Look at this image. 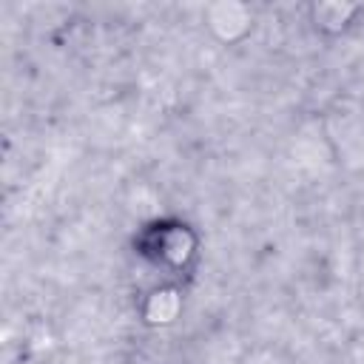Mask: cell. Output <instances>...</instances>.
Returning a JSON list of instances; mask_svg holds the SVG:
<instances>
[{
    "mask_svg": "<svg viewBox=\"0 0 364 364\" xmlns=\"http://www.w3.org/2000/svg\"><path fill=\"white\" fill-rule=\"evenodd\" d=\"M182 310H185V293L176 282H168V279L148 287L136 304L139 321L145 327H171L176 324Z\"/></svg>",
    "mask_w": 364,
    "mask_h": 364,
    "instance_id": "4",
    "label": "cell"
},
{
    "mask_svg": "<svg viewBox=\"0 0 364 364\" xmlns=\"http://www.w3.org/2000/svg\"><path fill=\"white\" fill-rule=\"evenodd\" d=\"M310 28L321 40H338L347 37L364 17L361 3H347V0H316L304 9Z\"/></svg>",
    "mask_w": 364,
    "mask_h": 364,
    "instance_id": "3",
    "label": "cell"
},
{
    "mask_svg": "<svg viewBox=\"0 0 364 364\" xmlns=\"http://www.w3.org/2000/svg\"><path fill=\"white\" fill-rule=\"evenodd\" d=\"M37 364H88L82 353L71 350V347H51Z\"/></svg>",
    "mask_w": 364,
    "mask_h": 364,
    "instance_id": "6",
    "label": "cell"
},
{
    "mask_svg": "<svg viewBox=\"0 0 364 364\" xmlns=\"http://www.w3.org/2000/svg\"><path fill=\"white\" fill-rule=\"evenodd\" d=\"M236 364H296V355L279 341H256L239 353Z\"/></svg>",
    "mask_w": 364,
    "mask_h": 364,
    "instance_id": "5",
    "label": "cell"
},
{
    "mask_svg": "<svg viewBox=\"0 0 364 364\" xmlns=\"http://www.w3.org/2000/svg\"><path fill=\"white\" fill-rule=\"evenodd\" d=\"M134 247L168 282H179L199 259V233L179 216H159L139 228Z\"/></svg>",
    "mask_w": 364,
    "mask_h": 364,
    "instance_id": "1",
    "label": "cell"
},
{
    "mask_svg": "<svg viewBox=\"0 0 364 364\" xmlns=\"http://www.w3.org/2000/svg\"><path fill=\"white\" fill-rule=\"evenodd\" d=\"M202 23L208 34L222 46H239L253 34L256 11L239 0H216L202 9Z\"/></svg>",
    "mask_w": 364,
    "mask_h": 364,
    "instance_id": "2",
    "label": "cell"
}]
</instances>
